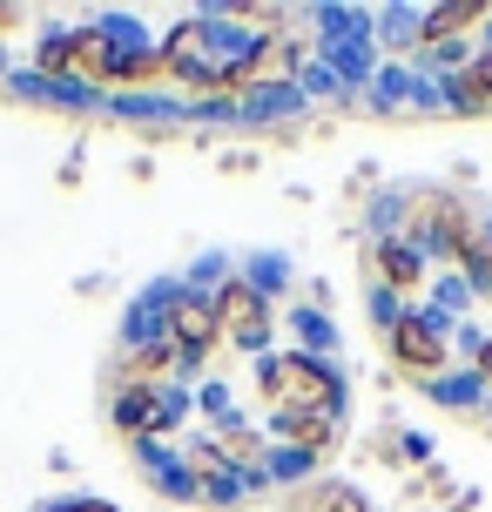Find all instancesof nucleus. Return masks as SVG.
<instances>
[{
    "label": "nucleus",
    "instance_id": "nucleus-11",
    "mask_svg": "<svg viewBox=\"0 0 492 512\" xmlns=\"http://www.w3.org/2000/svg\"><path fill=\"white\" fill-rule=\"evenodd\" d=\"M486 21V7L479 0H459V7H439L432 21H425V41H452V34H466V27Z\"/></svg>",
    "mask_w": 492,
    "mask_h": 512
},
{
    "label": "nucleus",
    "instance_id": "nucleus-7",
    "mask_svg": "<svg viewBox=\"0 0 492 512\" xmlns=\"http://www.w3.org/2000/svg\"><path fill=\"white\" fill-rule=\"evenodd\" d=\"M209 41H216V34H209V21H182L176 41L162 48V68H169V75H189V81H203V88H209Z\"/></svg>",
    "mask_w": 492,
    "mask_h": 512
},
{
    "label": "nucleus",
    "instance_id": "nucleus-2",
    "mask_svg": "<svg viewBox=\"0 0 492 512\" xmlns=\"http://www.w3.org/2000/svg\"><path fill=\"white\" fill-rule=\"evenodd\" d=\"M290 68H297V34H263V41L243 54V61H230L223 75L209 81V95L236 102V95H257V88H277V81H290Z\"/></svg>",
    "mask_w": 492,
    "mask_h": 512
},
{
    "label": "nucleus",
    "instance_id": "nucleus-12",
    "mask_svg": "<svg viewBox=\"0 0 492 512\" xmlns=\"http://www.w3.org/2000/svg\"><path fill=\"white\" fill-rule=\"evenodd\" d=\"M284 438H297L304 452H331L337 445V418H284Z\"/></svg>",
    "mask_w": 492,
    "mask_h": 512
},
{
    "label": "nucleus",
    "instance_id": "nucleus-9",
    "mask_svg": "<svg viewBox=\"0 0 492 512\" xmlns=\"http://www.w3.org/2000/svg\"><path fill=\"white\" fill-rule=\"evenodd\" d=\"M115 425L129 438L142 432H169V411H162V398H149V391H122V405H115Z\"/></svg>",
    "mask_w": 492,
    "mask_h": 512
},
{
    "label": "nucleus",
    "instance_id": "nucleus-16",
    "mask_svg": "<svg viewBox=\"0 0 492 512\" xmlns=\"http://www.w3.org/2000/svg\"><path fill=\"white\" fill-rule=\"evenodd\" d=\"M479 378H492V344H486V351H479Z\"/></svg>",
    "mask_w": 492,
    "mask_h": 512
},
{
    "label": "nucleus",
    "instance_id": "nucleus-14",
    "mask_svg": "<svg viewBox=\"0 0 492 512\" xmlns=\"http://www.w3.org/2000/svg\"><path fill=\"white\" fill-rule=\"evenodd\" d=\"M317 512H364V499L351 486H324L317 492Z\"/></svg>",
    "mask_w": 492,
    "mask_h": 512
},
{
    "label": "nucleus",
    "instance_id": "nucleus-5",
    "mask_svg": "<svg viewBox=\"0 0 492 512\" xmlns=\"http://www.w3.org/2000/svg\"><path fill=\"white\" fill-rule=\"evenodd\" d=\"M391 358L405 364L412 378H439L445 371V337L425 324V317H398V331H391Z\"/></svg>",
    "mask_w": 492,
    "mask_h": 512
},
{
    "label": "nucleus",
    "instance_id": "nucleus-6",
    "mask_svg": "<svg viewBox=\"0 0 492 512\" xmlns=\"http://www.w3.org/2000/svg\"><path fill=\"white\" fill-rule=\"evenodd\" d=\"M216 324L236 337V344H263L270 337V310L250 283H223V297H216Z\"/></svg>",
    "mask_w": 492,
    "mask_h": 512
},
{
    "label": "nucleus",
    "instance_id": "nucleus-8",
    "mask_svg": "<svg viewBox=\"0 0 492 512\" xmlns=\"http://www.w3.org/2000/svg\"><path fill=\"white\" fill-rule=\"evenodd\" d=\"M452 108H459V115H492V54L472 61V68H459V81H452Z\"/></svg>",
    "mask_w": 492,
    "mask_h": 512
},
{
    "label": "nucleus",
    "instance_id": "nucleus-15",
    "mask_svg": "<svg viewBox=\"0 0 492 512\" xmlns=\"http://www.w3.org/2000/svg\"><path fill=\"white\" fill-rule=\"evenodd\" d=\"M14 27H21V14H14V7H0V41H7Z\"/></svg>",
    "mask_w": 492,
    "mask_h": 512
},
{
    "label": "nucleus",
    "instance_id": "nucleus-17",
    "mask_svg": "<svg viewBox=\"0 0 492 512\" xmlns=\"http://www.w3.org/2000/svg\"><path fill=\"white\" fill-rule=\"evenodd\" d=\"M68 512H108V506H68Z\"/></svg>",
    "mask_w": 492,
    "mask_h": 512
},
{
    "label": "nucleus",
    "instance_id": "nucleus-10",
    "mask_svg": "<svg viewBox=\"0 0 492 512\" xmlns=\"http://www.w3.org/2000/svg\"><path fill=\"white\" fill-rule=\"evenodd\" d=\"M176 371V351H135L129 364H122V391H149L156 398V384Z\"/></svg>",
    "mask_w": 492,
    "mask_h": 512
},
{
    "label": "nucleus",
    "instance_id": "nucleus-4",
    "mask_svg": "<svg viewBox=\"0 0 492 512\" xmlns=\"http://www.w3.org/2000/svg\"><path fill=\"white\" fill-rule=\"evenodd\" d=\"M216 337H223L216 304H203V297H176V304H169V351H176V358H203Z\"/></svg>",
    "mask_w": 492,
    "mask_h": 512
},
{
    "label": "nucleus",
    "instance_id": "nucleus-18",
    "mask_svg": "<svg viewBox=\"0 0 492 512\" xmlns=\"http://www.w3.org/2000/svg\"><path fill=\"white\" fill-rule=\"evenodd\" d=\"M486 297H492V270H486Z\"/></svg>",
    "mask_w": 492,
    "mask_h": 512
},
{
    "label": "nucleus",
    "instance_id": "nucleus-13",
    "mask_svg": "<svg viewBox=\"0 0 492 512\" xmlns=\"http://www.w3.org/2000/svg\"><path fill=\"white\" fill-rule=\"evenodd\" d=\"M371 270H385V277L398 283V290H412V283H418V256H405L398 243H385V250L371 256Z\"/></svg>",
    "mask_w": 492,
    "mask_h": 512
},
{
    "label": "nucleus",
    "instance_id": "nucleus-3",
    "mask_svg": "<svg viewBox=\"0 0 492 512\" xmlns=\"http://www.w3.org/2000/svg\"><path fill=\"white\" fill-rule=\"evenodd\" d=\"M41 75L61 81H95V88H108V75H115V41H108L102 27H75V34H61V41H48L41 48Z\"/></svg>",
    "mask_w": 492,
    "mask_h": 512
},
{
    "label": "nucleus",
    "instance_id": "nucleus-1",
    "mask_svg": "<svg viewBox=\"0 0 492 512\" xmlns=\"http://www.w3.org/2000/svg\"><path fill=\"white\" fill-rule=\"evenodd\" d=\"M263 398L277 405V418H337V378L311 358H270Z\"/></svg>",
    "mask_w": 492,
    "mask_h": 512
}]
</instances>
